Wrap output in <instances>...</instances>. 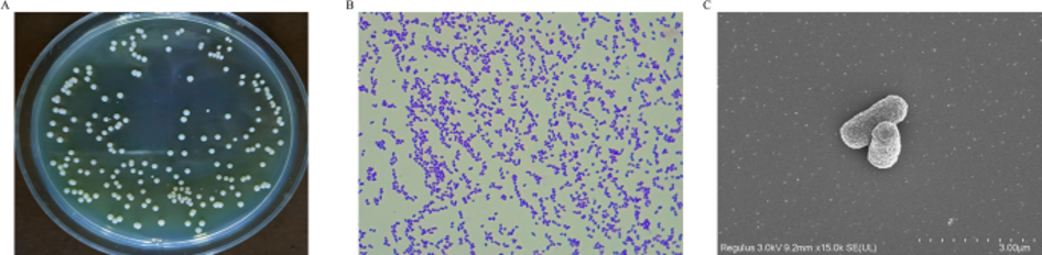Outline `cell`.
<instances>
[{
  "label": "cell",
  "mask_w": 1042,
  "mask_h": 255,
  "mask_svg": "<svg viewBox=\"0 0 1042 255\" xmlns=\"http://www.w3.org/2000/svg\"><path fill=\"white\" fill-rule=\"evenodd\" d=\"M909 106L900 96H888L864 113L857 114L840 127L842 141L853 149L868 146L873 127L881 122L900 123L908 115Z\"/></svg>",
  "instance_id": "obj_1"
},
{
  "label": "cell",
  "mask_w": 1042,
  "mask_h": 255,
  "mask_svg": "<svg viewBox=\"0 0 1042 255\" xmlns=\"http://www.w3.org/2000/svg\"><path fill=\"white\" fill-rule=\"evenodd\" d=\"M901 154V134L897 123L881 122L870 134L868 159L877 169H890Z\"/></svg>",
  "instance_id": "obj_2"
}]
</instances>
